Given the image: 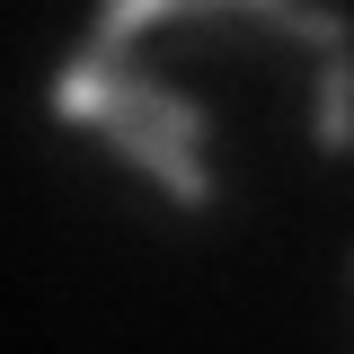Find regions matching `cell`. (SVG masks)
Here are the masks:
<instances>
[{
    "label": "cell",
    "mask_w": 354,
    "mask_h": 354,
    "mask_svg": "<svg viewBox=\"0 0 354 354\" xmlns=\"http://www.w3.org/2000/svg\"><path fill=\"white\" fill-rule=\"evenodd\" d=\"M53 115H62V124H97V142H106L124 169H142L151 186H169L186 213H213V204H221V177L204 169V151H195V142H177V133H160V124H142V115H133L124 97L88 71L80 53L53 71Z\"/></svg>",
    "instance_id": "6da1fadb"
},
{
    "label": "cell",
    "mask_w": 354,
    "mask_h": 354,
    "mask_svg": "<svg viewBox=\"0 0 354 354\" xmlns=\"http://www.w3.org/2000/svg\"><path fill=\"white\" fill-rule=\"evenodd\" d=\"M195 9H239V18H257V27H274V36L292 44H354V27L337 18V9H319V0H195Z\"/></svg>",
    "instance_id": "7a4b0ae2"
},
{
    "label": "cell",
    "mask_w": 354,
    "mask_h": 354,
    "mask_svg": "<svg viewBox=\"0 0 354 354\" xmlns=\"http://www.w3.org/2000/svg\"><path fill=\"white\" fill-rule=\"evenodd\" d=\"M319 151L354 160V44L319 53Z\"/></svg>",
    "instance_id": "3957f363"
},
{
    "label": "cell",
    "mask_w": 354,
    "mask_h": 354,
    "mask_svg": "<svg viewBox=\"0 0 354 354\" xmlns=\"http://www.w3.org/2000/svg\"><path fill=\"white\" fill-rule=\"evenodd\" d=\"M195 0H106L97 18H88V44H133L142 27H160V18H186Z\"/></svg>",
    "instance_id": "277c9868"
}]
</instances>
